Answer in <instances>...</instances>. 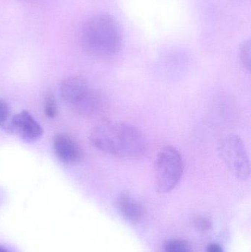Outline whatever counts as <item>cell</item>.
<instances>
[{"label":"cell","mask_w":251,"mask_h":252,"mask_svg":"<svg viewBox=\"0 0 251 252\" xmlns=\"http://www.w3.org/2000/svg\"><path fill=\"white\" fill-rule=\"evenodd\" d=\"M11 127L28 142L39 140L44 133L41 125L27 111H22L12 118Z\"/></svg>","instance_id":"52a82bcc"},{"label":"cell","mask_w":251,"mask_h":252,"mask_svg":"<svg viewBox=\"0 0 251 252\" xmlns=\"http://www.w3.org/2000/svg\"><path fill=\"white\" fill-rule=\"evenodd\" d=\"M80 42L85 53L93 57L109 59L122 50L123 32L113 16L106 13L94 15L83 25Z\"/></svg>","instance_id":"7a4b0ae2"},{"label":"cell","mask_w":251,"mask_h":252,"mask_svg":"<svg viewBox=\"0 0 251 252\" xmlns=\"http://www.w3.org/2000/svg\"><path fill=\"white\" fill-rule=\"evenodd\" d=\"M240 61L245 69L248 71L251 69V42L250 41H246L242 46L240 50Z\"/></svg>","instance_id":"8fae6325"},{"label":"cell","mask_w":251,"mask_h":252,"mask_svg":"<svg viewBox=\"0 0 251 252\" xmlns=\"http://www.w3.org/2000/svg\"><path fill=\"white\" fill-rule=\"evenodd\" d=\"M60 93L66 103L83 115H93L101 108V97L84 76L75 75L65 79L60 84Z\"/></svg>","instance_id":"3957f363"},{"label":"cell","mask_w":251,"mask_h":252,"mask_svg":"<svg viewBox=\"0 0 251 252\" xmlns=\"http://www.w3.org/2000/svg\"><path fill=\"white\" fill-rule=\"evenodd\" d=\"M90 141L99 151L121 159H140L148 148L147 139L139 129L119 121L105 122L94 127Z\"/></svg>","instance_id":"6da1fadb"},{"label":"cell","mask_w":251,"mask_h":252,"mask_svg":"<svg viewBox=\"0 0 251 252\" xmlns=\"http://www.w3.org/2000/svg\"><path fill=\"white\" fill-rule=\"evenodd\" d=\"M184 173V161L179 151L172 146L162 148L154 162V183L159 193H167L176 188Z\"/></svg>","instance_id":"277c9868"},{"label":"cell","mask_w":251,"mask_h":252,"mask_svg":"<svg viewBox=\"0 0 251 252\" xmlns=\"http://www.w3.org/2000/svg\"><path fill=\"white\" fill-rule=\"evenodd\" d=\"M165 252H194L190 244L181 239H172L165 245Z\"/></svg>","instance_id":"9c48e42d"},{"label":"cell","mask_w":251,"mask_h":252,"mask_svg":"<svg viewBox=\"0 0 251 252\" xmlns=\"http://www.w3.org/2000/svg\"><path fill=\"white\" fill-rule=\"evenodd\" d=\"M57 106L55 96L52 93H47L44 100V113L47 118H56L57 115Z\"/></svg>","instance_id":"30bf717a"},{"label":"cell","mask_w":251,"mask_h":252,"mask_svg":"<svg viewBox=\"0 0 251 252\" xmlns=\"http://www.w3.org/2000/svg\"><path fill=\"white\" fill-rule=\"evenodd\" d=\"M0 252H9L7 249L4 248L2 246H0Z\"/></svg>","instance_id":"9a60e30c"},{"label":"cell","mask_w":251,"mask_h":252,"mask_svg":"<svg viewBox=\"0 0 251 252\" xmlns=\"http://www.w3.org/2000/svg\"><path fill=\"white\" fill-rule=\"evenodd\" d=\"M195 225L197 229L202 231H207L212 228V222L210 219L206 217H197L195 220Z\"/></svg>","instance_id":"4fadbf2b"},{"label":"cell","mask_w":251,"mask_h":252,"mask_svg":"<svg viewBox=\"0 0 251 252\" xmlns=\"http://www.w3.org/2000/svg\"><path fill=\"white\" fill-rule=\"evenodd\" d=\"M117 208L121 216L133 223H138L144 216L142 205L129 193H122L117 200Z\"/></svg>","instance_id":"ba28073f"},{"label":"cell","mask_w":251,"mask_h":252,"mask_svg":"<svg viewBox=\"0 0 251 252\" xmlns=\"http://www.w3.org/2000/svg\"><path fill=\"white\" fill-rule=\"evenodd\" d=\"M218 151L230 173L238 180L246 181L251 174L250 158L240 136L229 134L218 142Z\"/></svg>","instance_id":"5b68a950"},{"label":"cell","mask_w":251,"mask_h":252,"mask_svg":"<svg viewBox=\"0 0 251 252\" xmlns=\"http://www.w3.org/2000/svg\"><path fill=\"white\" fill-rule=\"evenodd\" d=\"M53 149L60 161L75 164L82 161L84 152L78 142L66 134H57L53 139Z\"/></svg>","instance_id":"8992f818"},{"label":"cell","mask_w":251,"mask_h":252,"mask_svg":"<svg viewBox=\"0 0 251 252\" xmlns=\"http://www.w3.org/2000/svg\"><path fill=\"white\" fill-rule=\"evenodd\" d=\"M10 115V107L5 100L0 98V126L4 125Z\"/></svg>","instance_id":"7c38bea8"},{"label":"cell","mask_w":251,"mask_h":252,"mask_svg":"<svg viewBox=\"0 0 251 252\" xmlns=\"http://www.w3.org/2000/svg\"><path fill=\"white\" fill-rule=\"evenodd\" d=\"M206 252H224V251L219 244H211L208 246Z\"/></svg>","instance_id":"5bb4252c"}]
</instances>
